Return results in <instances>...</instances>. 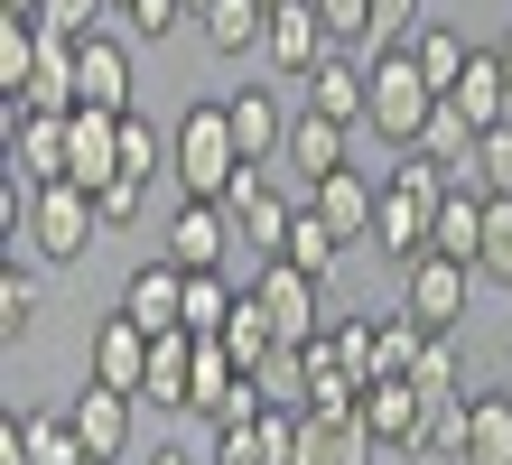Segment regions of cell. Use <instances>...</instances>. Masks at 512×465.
<instances>
[{
    "mask_svg": "<svg viewBox=\"0 0 512 465\" xmlns=\"http://www.w3.org/2000/svg\"><path fill=\"white\" fill-rule=\"evenodd\" d=\"M345 140H354L345 121H326V112H298V121H289V168L308 177V186H317V177H336V168H345Z\"/></svg>",
    "mask_w": 512,
    "mask_h": 465,
    "instance_id": "22",
    "label": "cell"
},
{
    "mask_svg": "<svg viewBox=\"0 0 512 465\" xmlns=\"http://www.w3.org/2000/svg\"><path fill=\"white\" fill-rule=\"evenodd\" d=\"M298 465H382V447L364 419H308V456Z\"/></svg>",
    "mask_w": 512,
    "mask_h": 465,
    "instance_id": "29",
    "label": "cell"
},
{
    "mask_svg": "<svg viewBox=\"0 0 512 465\" xmlns=\"http://www.w3.org/2000/svg\"><path fill=\"white\" fill-rule=\"evenodd\" d=\"M364 84H373L364 121H373L391 149H419V131H429V112H438V84L419 75V56H410V47H382L373 66H364Z\"/></svg>",
    "mask_w": 512,
    "mask_h": 465,
    "instance_id": "2",
    "label": "cell"
},
{
    "mask_svg": "<svg viewBox=\"0 0 512 465\" xmlns=\"http://www.w3.org/2000/svg\"><path fill=\"white\" fill-rule=\"evenodd\" d=\"M261 56H270V66H280L289 84H308L326 56H336V38H326V19H317V0H280V10H270Z\"/></svg>",
    "mask_w": 512,
    "mask_h": 465,
    "instance_id": "7",
    "label": "cell"
},
{
    "mask_svg": "<svg viewBox=\"0 0 512 465\" xmlns=\"http://www.w3.org/2000/svg\"><path fill=\"white\" fill-rule=\"evenodd\" d=\"M75 84L94 112H131V38H75Z\"/></svg>",
    "mask_w": 512,
    "mask_h": 465,
    "instance_id": "14",
    "label": "cell"
},
{
    "mask_svg": "<svg viewBox=\"0 0 512 465\" xmlns=\"http://www.w3.org/2000/svg\"><path fill=\"white\" fill-rule=\"evenodd\" d=\"M317 19H326V38H336V47L373 38V0H317Z\"/></svg>",
    "mask_w": 512,
    "mask_h": 465,
    "instance_id": "42",
    "label": "cell"
},
{
    "mask_svg": "<svg viewBox=\"0 0 512 465\" xmlns=\"http://www.w3.org/2000/svg\"><path fill=\"white\" fill-rule=\"evenodd\" d=\"M233 307H243V279L233 270H187V335L215 345V335L233 326Z\"/></svg>",
    "mask_w": 512,
    "mask_h": 465,
    "instance_id": "26",
    "label": "cell"
},
{
    "mask_svg": "<svg viewBox=\"0 0 512 465\" xmlns=\"http://www.w3.org/2000/svg\"><path fill=\"white\" fill-rule=\"evenodd\" d=\"M19 456H28V465H84V438H75V419L19 410Z\"/></svg>",
    "mask_w": 512,
    "mask_h": 465,
    "instance_id": "30",
    "label": "cell"
},
{
    "mask_svg": "<svg viewBox=\"0 0 512 465\" xmlns=\"http://www.w3.org/2000/svg\"><path fill=\"white\" fill-rule=\"evenodd\" d=\"M410 391L429 400V410L466 400V391H457V345H447V335H429V345H419V363H410Z\"/></svg>",
    "mask_w": 512,
    "mask_h": 465,
    "instance_id": "33",
    "label": "cell"
},
{
    "mask_svg": "<svg viewBox=\"0 0 512 465\" xmlns=\"http://www.w3.org/2000/svg\"><path fill=\"white\" fill-rule=\"evenodd\" d=\"M308 205H317V224L336 233V242H373V214H382V186H364L354 168H336V177H317V186H308Z\"/></svg>",
    "mask_w": 512,
    "mask_h": 465,
    "instance_id": "16",
    "label": "cell"
},
{
    "mask_svg": "<svg viewBox=\"0 0 512 465\" xmlns=\"http://www.w3.org/2000/svg\"><path fill=\"white\" fill-rule=\"evenodd\" d=\"M270 10H280V0H270Z\"/></svg>",
    "mask_w": 512,
    "mask_h": 465,
    "instance_id": "49",
    "label": "cell"
},
{
    "mask_svg": "<svg viewBox=\"0 0 512 465\" xmlns=\"http://www.w3.org/2000/svg\"><path fill=\"white\" fill-rule=\"evenodd\" d=\"M447 103H457L475 131H503V121H512V84H503V66H494V47H475V66L457 75V93H447Z\"/></svg>",
    "mask_w": 512,
    "mask_h": 465,
    "instance_id": "20",
    "label": "cell"
},
{
    "mask_svg": "<svg viewBox=\"0 0 512 465\" xmlns=\"http://www.w3.org/2000/svg\"><path fill=\"white\" fill-rule=\"evenodd\" d=\"M494 66H503V84H512V28H503V38H494Z\"/></svg>",
    "mask_w": 512,
    "mask_h": 465,
    "instance_id": "44",
    "label": "cell"
},
{
    "mask_svg": "<svg viewBox=\"0 0 512 465\" xmlns=\"http://www.w3.org/2000/svg\"><path fill=\"white\" fill-rule=\"evenodd\" d=\"M475 140H485V131H475L457 103H438V112H429V131H419V159H438L457 186H475Z\"/></svg>",
    "mask_w": 512,
    "mask_h": 465,
    "instance_id": "24",
    "label": "cell"
},
{
    "mask_svg": "<svg viewBox=\"0 0 512 465\" xmlns=\"http://www.w3.org/2000/svg\"><path fill=\"white\" fill-rule=\"evenodd\" d=\"M84 465H103V456H84Z\"/></svg>",
    "mask_w": 512,
    "mask_h": 465,
    "instance_id": "47",
    "label": "cell"
},
{
    "mask_svg": "<svg viewBox=\"0 0 512 465\" xmlns=\"http://www.w3.org/2000/svg\"><path fill=\"white\" fill-rule=\"evenodd\" d=\"M466 298H475V261H447V252H419L410 270H401V307L429 335H457V317H466Z\"/></svg>",
    "mask_w": 512,
    "mask_h": 465,
    "instance_id": "5",
    "label": "cell"
},
{
    "mask_svg": "<svg viewBox=\"0 0 512 465\" xmlns=\"http://www.w3.org/2000/svg\"><path fill=\"white\" fill-rule=\"evenodd\" d=\"M447 205V196H438ZM438 205L429 196H401V186H382V214H373V252L382 261H419V252H429V233H438Z\"/></svg>",
    "mask_w": 512,
    "mask_h": 465,
    "instance_id": "13",
    "label": "cell"
},
{
    "mask_svg": "<svg viewBox=\"0 0 512 465\" xmlns=\"http://www.w3.org/2000/svg\"><path fill=\"white\" fill-rule=\"evenodd\" d=\"M122 317L149 326V335L187 326V270H177L168 252H159V261H140V270H131V289H122Z\"/></svg>",
    "mask_w": 512,
    "mask_h": 465,
    "instance_id": "12",
    "label": "cell"
},
{
    "mask_svg": "<svg viewBox=\"0 0 512 465\" xmlns=\"http://www.w3.org/2000/svg\"><path fill=\"white\" fill-rule=\"evenodd\" d=\"M0 10H10V19H38V10H47V0H0Z\"/></svg>",
    "mask_w": 512,
    "mask_h": 465,
    "instance_id": "45",
    "label": "cell"
},
{
    "mask_svg": "<svg viewBox=\"0 0 512 465\" xmlns=\"http://www.w3.org/2000/svg\"><path fill=\"white\" fill-rule=\"evenodd\" d=\"M66 419H75L84 456H103V465H122V456H131V391H103V382H84V391L66 400Z\"/></svg>",
    "mask_w": 512,
    "mask_h": 465,
    "instance_id": "11",
    "label": "cell"
},
{
    "mask_svg": "<svg viewBox=\"0 0 512 465\" xmlns=\"http://www.w3.org/2000/svg\"><path fill=\"white\" fill-rule=\"evenodd\" d=\"M94 382H103V391H131V400H140V382H149V326H131L122 307L94 326Z\"/></svg>",
    "mask_w": 512,
    "mask_h": 465,
    "instance_id": "17",
    "label": "cell"
},
{
    "mask_svg": "<svg viewBox=\"0 0 512 465\" xmlns=\"http://www.w3.org/2000/svg\"><path fill=\"white\" fill-rule=\"evenodd\" d=\"M196 354H205V335H187V326L149 335V382H140V400H159V410H187V391H196Z\"/></svg>",
    "mask_w": 512,
    "mask_h": 465,
    "instance_id": "19",
    "label": "cell"
},
{
    "mask_svg": "<svg viewBox=\"0 0 512 465\" xmlns=\"http://www.w3.org/2000/svg\"><path fill=\"white\" fill-rule=\"evenodd\" d=\"M317 289H326V279H308L298 261H261V270H252V298H261V317H270V335H280V345H308V335H326Z\"/></svg>",
    "mask_w": 512,
    "mask_h": 465,
    "instance_id": "6",
    "label": "cell"
},
{
    "mask_svg": "<svg viewBox=\"0 0 512 465\" xmlns=\"http://www.w3.org/2000/svg\"><path fill=\"white\" fill-rule=\"evenodd\" d=\"M66 149H75V186H112V177H122V112H94V103H84V112H66Z\"/></svg>",
    "mask_w": 512,
    "mask_h": 465,
    "instance_id": "15",
    "label": "cell"
},
{
    "mask_svg": "<svg viewBox=\"0 0 512 465\" xmlns=\"http://www.w3.org/2000/svg\"><path fill=\"white\" fill-rule=\"evenodd\" d=\"M224 121H233V140H243V159L270 168V159H289V112H280V93H224Z\"/></svg>",
    "mask_w": 512,
    "mask_h": 465,
    "instance_id": "18",
    "label": "cell"
},
{
    "mask_svg": "<svg viewBox=\"0 0 512 465\" xmlns=\"http://www.w3.org/2000/svg\"><path fill=\"white\" fill-rule=\"evenodd\" d=\"M475 270L512 289V196H494V205H485V242H475Z\"/></svg>",
    "mask_w": 512,
    "mask_h": 465,
    "instance_id": "37",
    "label": "cell"
},
{
    "mask_svg": "<svg viewBox=\"0 0 512 465\" xmlns=\"http://www.w3.org/2000/svg\"><path fill=\"white\" fill-rule=\"evenodd\" d=\"M336 252H345V242L317 224V205H298V224H289V252H280V261H298L308 279H336Z\"/></svg>",
    "mask_w": 512,
    "mask_h": 465,
    "instance_id": "34",
    "label": "cell"
},
{
    "mask_svg": "<svg viewBox=\"0 0 512 465\" xmlns=\"http://www.w3.org/2000/svg\"><path fill=\"white\" fill-rule=\"evenodd\" d=\"M122 177H149V186H159V177H168V140H159V131H149V121H140V112H122Z\"/></svg>",
    "mask_w": 512,
    "mask_h": 465,
    "instance_id": "36",
    "label": "cell"
},
{
    "mask_svg": "<svg viewBox=\"0 0 512 465\" xmlns=\"http://www.w3.org/2000/svg\"><path fill=\"white\" fill-rule=\"evenodd\" d=\"M205 10H215V0H187V19H205Z\"/></svg>",
    "mask_w": 512,
    "mask_h": 465,
    "instance_id": "46",
    "label": "cell"
},
{
    "mask_svg": "<svg viewBox=\"0 0 512 465\" xmlns=\"http://www.w3.org/2000/svg\"><path fill=\"white\" fill-rule=\"evenodd\" d=\"M196 28H205V47H215V56H243V47L270 38V0H215Z\"/></svg>",
    "mask_w": 512,
    "mask_h": 465,
    "instance_id": "28",
    "label": "cell"
},
{
    "mask_svg": "<svg viewBox=\"0 0 512 465\" xmlns=\"http://www.w3.org/2000/svg\"><path fill=\"white\" fill-rule=\"evenodd\" d=\"M0 131H10V177H19V186H66V168H75V149H66V112L0 103Z\"/></svg>",
    "mask_w": 512,
    "mask_h": 465,
    "instance_id": "4",
    "label": "cell"
},
{
    "mask_svg": "<svg viewBox=\"0 0 512 465\" xmlns=\"http://www.w3.org/2000/svg\"><path fill=\"white\" fill-rule=\"evenodd\" d=\"M103 19H112V0H47L38 10L47 38H103Z\"/></svg>",
    "mask_w": 512,
    "mask_h": 465,
    "instance_id": "38",
    "label": "cell"
},
{
    "mask_svg": "<svg viewBox=\"0 0 512 465\" xmlns=\"http://www.w3.org/2000/svg\"><path fill=\"white\" fill-rule=\"evenodd\" d=\"M364 103H373V84H364V66H354V56H326V66L308 75V112H326V121H364Z\"/></svg>",
    "mask_w": 512,
    "mask_h": 465,
    "instance_id": "23",
    "label": "cell"
},
{
    "mask_svg": "<svg viewBox=\"0 0 512 465\" xmlns=\"http://www.w3.org/2000/svg\"><path fill=\"white\" fill-rule=\"evenodd\" d=\"M140 465H196V456H187V447H149Z\"/></svg>",
    "mask_w": 512,
    "mask_h": 465,
    "instance_id": "43",
    "label": "cell"
},
{
    "mask_svg": "<svg viewBox=\"0 0 512 465\" xmlns=\"http://www.w3.org/2000/svg\"><path fill=\"white\" fill-rule=\"evenodd\" d=\"M401 47L419 56V75H429V84H438V103H447V93H457V75L475 66V47L457 38V28H438V19H419V28H410V38H401Z\"/></svg>",
    "mask_w": 512,
    "mask_h": 465,
    "instance_id": "25",
    "label": "cell"
},
{
    "mask_svg": "<svg viewBox=\"0 0 512 465\" xmlns=\"http://www.w3.org/2000/svg\"><path fill=\"white\" fill-rule=\"evenodd\" d=\"M485 205H494V196H475V186H447L429 252H447V261H475V242H485Z\"/></svg>",
    "mask_w": 512,
    "mask_h": 465,
    "instance_id": "27",
    "label": "cell"
},
{
    "mask_svg": "<svg viewBox=\"0 0 512 465\" xmlns=\"http://www.w3.org/2000/svg\"><path fill=\"white\" fill-rule=\"evenodd\" d=\"M243 168H252V159H243V140H233V121H224V93H205V103L177 112V140H168V177H177V196L224 205Z\"/></svg>",
    "mask_w": 512,
    "mask_h": 465,
    "instance_id": "1",
    "label": "cell"
},
{
    "mask_svg": "<svg viewBox=\"0 0 512 465\" xmlns=\"http://www.w3.org/2000/svg\"><path fill=\"white\" fill-rule=\"evenodd\" d=\"M94 233H103V205H94V186H38V205H28V252H38L47 270H66L94 252Z\"/></svg>",
    "mask_w": 512,
    "mask_h": 465,
    "instance_id": "3",
    "label": "cell"
},
{
    "mask_svg": "<svg viewBox=\"0 0 512 465\" xmlns=\"http://www.w3.org/2000/svg\"><path fill=\"white\" fill-rule=\"evenodd\" d=\"M28 66H38V19H0V93H28Z\"/></svg>",
    "mask_w": 512,
    "mask_h": 465,
    "instance_id": "35",
    "label": "cell"
},
{
    "mask_svg": "<svg viewBox=\"0 0 512 465\" xmlns=\"http://www.w3.org/2000/svg\"><path fill=\"white\" fill-rule=\"evenodd\" d=\"M168 261L177 270H233V214L205 205V196H177V214H168Z\"/></svg>",
    "mask_w": 512,
    "mask_h": 465,
    "instance_id": "9",
    "label": "cell"
},
{
    "mask_svg": "<svg viewBox=\"0 0 512 465\" xmlns=\"http://www.w3.org/2000/svg\"><path fill=\"white\" fill-rule=\"evenodd\" d=\"M252 382H261L270 410H298V419H308V354H298V345H280V354L252 372Z\"/></svg>",
    "mask_w": 512,
    "mask_h": 465,
    "instance_id": "32",
    "label": "cell"
},
{
    "mask_svg": "<svg viewBox=\"0 0 512 465\" xmlns=\"http://www.w3.org/2000/svg\"><path fill=\"white\" fill-rule=\"evenodd\" d=\"M112 10H122V0H112Z\"/></svg>",
    "mask_w": 512,
    "mask_h": 465,
    "instance_id": "48",
    "label": "cell"
},
{
    "mask_svg": "<svg viewBox=\"0 0 512 465\" xmlns=\"http://www.w3.org/2000/svg\"><path fill=\"white\" fill-rule=\"evenodd\" d=\"M112 19H122L131 38H168V28L187 19V0H122V10H112Z\"/></svg>",
    "mask_w": 512,
    "mask_h": 465,
    "instance_id": "41",
    "label": "cell"
},
{
    "mask_svg": "<svg viewBox=\"0 0 512 465\" xmlns=\"http://www.w3.org/2000/svg\"><path fill=\"white\" fill-rule=\"evenodd\" d=\"M38 317H47V289H38V270H19V261H10V270H0V335L19 345V335L38 326Z\"/></svg>",
    "mask_w": 512,
    "mask_h": 465,
    "instance_id": "31",
    "label": "cell"
},
{
    "mask_svg": "<svg viewBox=\"0 0 512 465\" xmlns=\"http://www.w3.org/2000/svg\"><path fill=\"white\" fill-rule=\"evenodd\" d=\"M475 196H512V121L475 140Z\"/></svg>",
    "mask_w": 512,
    "mask_h": 465,
    "instance_id": "39",
    "label": "cell"
},
{
    "mask_svg": "<svg viewBox=\"0 0 512 465\" xmlns=\"http://www.w3.org/2000/svg\"><path fill=\"white\" fill-rule=\"evenodd\" d=\"M457 465H512V391H475L466 400V456Z\"/></svg>",
    "mask_w": 512,
    "mask_h": 465,
    "instance_id": "21",
    "label": "cell"
},
{
    "mask_svg": "<svg viewBox=\"0 0 512 465\" xmlns=\"http://www.w3.org/2000/svg\"><path fill=\"white\" fill-rule=\"evenodd\" d=\"M94 205H103V233L140 224V205H149V177H112V186H94Z\"/></svg>",
    "mask_w": 512,
    "mask_h": 465,
    "instance_id": "40",
    "label": "cell"
},
{
    "mask_svg": "<svg viewBox=\"0 0 512 465\" xmlns=\"http://www.w3.org/2000/svg\"><path fill=\"white\" fill-rule=\"evenodd\" d=\"M354 419L373 428V447H382V456H419V447H429V400H419L410 382H373Z\"/></svg>",
    "mask_w": 512,
    "mask_h": 465,
    "instance_id": "10",
    "label": "cell"
},
{
    "mask_svg": "<svg viewBox=\"0 0 512 465\" xmlns=\"http://www.w3.org/2000/svg\"><path fill=\"white\" fill-rule=\"evenodd\" d=\"M224 214H233V242H252L261 261H280V252H289V224H298V205H280V196H270V177H261V168H243V177H233Z\"/></svg>",
    "mask_w": 512,
    "mask_h": 465,
    "instance_id": "8",
    "label": "cell"
}]
</instances>
